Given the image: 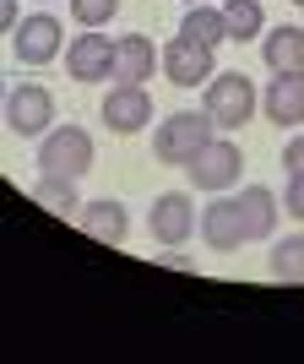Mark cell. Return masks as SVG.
Instances as JSON below:
<instances>
[{
  "instance_id": "25",
  "label": "cell",
  "mask_w": 304,
  "mask_h": 364,
  "mask_svg": "<svg viewBox=\"0 0 304 364\" xmlns=\"http://www.w3.org/2000/svg\"><path fill=\"white\" fill-rule=\"evenodd\" d=\"M190 6H207V0H190Z\"/></svg>"
},
{
  "instance_id": "22",
  "label": "cell",
  "mask_w": 304,
  "mask_h": 364,
  "mask_svg": "<svg viewBox=\"0 0 304 364\" xmlns=\"http://www.w3.org/2000/svg\"><path fill=\"white\" fill-rule=\"evenodd\" d=\"M283 207H288V218H299L304 223V174H293L288 191H283Z\"/></svg>"
},
{
  "instance_id": "2",
  "label": "cell",
  "mask_w": 304,
  "mask_h": 364,
  "mask_svg": "<svg viewBox=\"0 0 304 364\" xmlns=\"http://www.w3.org/2000/svg\"><path fill=\"white\" fill-rule=\"evenodd\" d=\"M38 168H44L49 180H82L92 168V136L82 125H60V131H49L44 147H38Z\"/></svg>"
},
{
  "instance_id": "26",
  "label": "cell",
  "mask_w": 304,
  "mask_h": 364,
  "mask_svg": "<svg viewBox=\"0 0 304 364\" xmlns=\"http://www.w3.org/2000/svg\"><path fill=\"white\" fill-rule=\"evenodd\" d=\"M293 6H304V0H293Z\"/></svg>"
},
{
  "instance_id": "14",
  "label": "cell",
  "mask_w": 304,
  "mask_h": 364,
  "mask_svg": "<svg viewBox=\"0 0 304 364\" xmlns=\"http://www.w3.org/2000/svg\"><path fill=\"white\" fill-rule=\"evenodd\" d=\"M234 196H239V213H244V234H250V240H272L277 218H283L272 191H266V185H239Z\"/></svg>"
},
{
  "instance_id": "1",
  "label": "cell",
  "mask_w": 304,
  "mask_h": 364,
  "mask_svg": "<svg viewBox=\"0 0 304 364\" xmlns=\"http://www.w3.org/2000/svg\"><path fill=\"white\" fill-rule=\"evenodd\" d=\"M212 136H217V125H212V114H207V109H174V114L152 131V152H158L163 164L185 168Z\"/></svg>"
},
{
  "instance_id": "23",
  "label": "cell",
  "mask_w": 304,
  "mask_h": 364,
  "mask_svg": "<svg viewBox=\"0 0 304 364\" xmlns=\"http://www.w3.org/2000/svg\"><path fill=\"white\" fill-rule=\"evenodd\" d=\"M283 168H288V174H304V136H288V147H283Z\"/></svg>"
},
{
  "instance_id": "11",
  "label": "cell",
  "mask_w": 304,
  "mask_h": 364,
  "mask_svg": "<svg viewBox=\"0 0 304 364\" xmlns=\"http://www.w3.org/2000/svg\"><path fill=\"white\" fill-rule=\"evenodd\" d=\"M163 76L174 87H207V82H212V49L180 33V38L163 49Z\"/></svg>"
},
{
  "instance_id": "5",
  "label": "cell",
  "mask_w": 304,
  "mask_h": 364,
  "mask_svg": "<svg viewBox=\"0 0 304 364\" xmlns=\"http://www.w3.org/2000/svg\"><path fill=\"white\" fill-rule=\"evenodd\" d=\"M147 228L163 250H185V240L196 234V207H190V196H185V191H163L147 213Z\"/></svg>"
},
{
  "instance_id": "21",
  "label": "cell",
  "mask_w": 304,
  "mask_h": 364,
  "mask_svg": "<svg viewBox=\"0 0 304 364\" xmlns=\"http://www.w3.org/2000/svg\"><path fill=\"white\" fill-rule=\"evenodd\" d=\"M71 11H76V22H82V28H104L109 16L120 11V0H71Z\"/></svg>"
},
{
  "instance_id": "12",
  "label": "cell",
  "mask_w": 304,
  "mask_h": 364,
  "mask_svg": "<svg viewBox=\"0 0 304 364\" xmlns=\"http://www.w3.org/2000/svg\"><path fill=\"white\" fill-rule=\"evenodd\" d=\"M266 120L272 125H304V71H277L266 82Z\"/></svg>"
},
{
  "instance_id": "13",
  "label": "cell",
  "mask_w": 304,
  "mask_h": 364,
  "mask_svg": "<svg viewBox=\"0 0 304 364\" xmlns=\"http://www.w3.org/2000/svg\"><path fill=\"white\" fill-rule=\"evenodd\" d=\"M158 65H163V55L152 49V38H141V33L114 38V82H147Z\"/></svg>"
},
{
  "instance_id": "18",
  "label": "cell",
  "mask_w": 304,
  "mask_h": 364,
  "mask_svg": "<svg viewBox=\"0 0 304 364\" xmlns=\"http://www.w3.org/2000/svg\"><path fill=\"white\" fill-rule=\"evenodd\" d=\"M272 277H277V283H304V234L277 240V250H272Z\"/></svg>"
},
{
  "instance_id": "7",
  "label": "cell",
  "mask_w": 304,
  "mask_h": 364,
  "mask_svg": "<svg viewBox=\"0 0 304 364\" xmlns=\"http://www.w3.org/2000/svg\"><path fill=\"white\" fill-rule=\"evenodd\" d=\"M65 71L71 82H114V38H104L98 28H82V38H71L65 49Z\"/></svg>"
},
{
  "instance_id": "20",
  "label": "cell",
  "mask_w": 304,
  "mask_h": 364,
  "mask_svg": "<svg viewBox=\"0 0 304 364\" xmlns=\"http://www.w3.org/2000/svg\"><path fill=\"white\" fill-rule=\"evenodd\" d=\"M33 201L49 207V213H82V201H76V180H38L33 185Z\"/></svg>"
},
{
  "instance_id": "17",
  "label": "cell",
  "mask_w": 304,
  "mask_h": 364,
  "mask_svg": "<svg viewBox=\"0 0 304 364\" xmlns=\"http://www.w3.org/2000/svg\"><path fill=\"white\" fill-rule=\"evenodd\" d=\"M180 33L196 38V44H207V49H217L228 38V22H223V11H212V6H190L185 22H180Z\"/></svg>"
},
{
  "instance_id": "3",
  "label": "cell",
  "mask_w": 304,
  "mask_h": 364,
  "mask_svg": "<svg viewBox=\"0 0 304 364\" xmlns=\"http://www.w3.org/2000/svg\"><path fill=\"white\" fill-rule=\"evenodd\" d=\"M185 174H190L196 191H212V196H217V191H234L239 174H244V152L234 147L228 136H212L196 158H190V164H185Z\"/></svg>"
},
{
  "instance_id": "4",
  "label": "cell",
  "mask_w": 304,
  "mask_h": 364,
  "mask_svg": "<svg viewBox=\"0 0 304 364\" xmlns=\"http://www.w3.org/2000/svg\"><path fill=\"white\" fill-rule=\"evenodd\" d=\"M207 114H212V125H223V131H234V125H244L250 114H256V87H250V76L239 71H223L207 82Z\"/></svg>"
},
{
  "instance_id": "9",
  "label": "cell",
  "mask_w": 304,
  "mask_h": 364,
  "mask_svg": "<svg viewBox=\"0 0 304 364\" xmlns=\"http://www.w3.org/2000/svg\"><path fill=\"white\" fill-rule=\"evenodd\" d=\"M60 22H55V11H33L16 22V60L22 65H49L55 55H60Z\"/></svg>"
},
{
  "instance_id": "16",
  "label": "cell",
  "mask_w": 304,
  "mask_h": 364,
  "mask_svg": "<svg viewBox=\"0 0 304 364\" xmlns=\"http://www.w3.org/2000/svg\"><path fill=\"white\" fill-rule=\"evenodd\" d=\"M266 65L272 71H304V28L283 22L266 33Z\"/></svg>"
},
{
  "instance_id": "8",
  "label": "cell",
  "mask_w": 304,
  "mask_h": 364,
  "mask_svg": "<svg viewBox=\"0 0 304 364\" xmlns=\"http://www.w3.org/2000/svg\"><path fill=\"white\" fill-rule=\"evenodd\" d=\"M152 120V98L141 82H114L104 98V125L114 131V136H136L141 125Z\"/></svg>"
},
{
  "instance_id": "10",
  "label": "cell",
  "mask_w": 304,
  "mask_h": 364,
  "mask_svg": "<svg viewBox=\"0 0 304 364\" xmlns=\"http://www.w3.org/2000/svg\"><path fill=\"white\" fill-rule=\"evenodd\" d=\"M201 240L212 245V250H239V245H250V234H244V213H239V196L217 191L212 207H201Z\"/></svg>"
},
{
  "instance_id": "24",
  "label": "cell",
  "mask_w": 304,
  "mask_h": 364,
  "mask_svg": "<svg viewBox=\"0 0 304 364\" xmlns=\"http://www.w3.org/2000/svg\"><path fill=\"white\" fill-rule=\"evenodd\" d=\"M16 22H22V11H16V0H0V28H11V33H16Z\"/></svg>"
},
{
  "instance_id": "19",
  "label": "cell",
  "mask_w": 304,
  "mask_h": 364,
  "mask_svg": "<svg viewBox=\"0 0 304 364\" xmlns=\"http://www.w3.org/2000/svg\"><path fill=\"white\" fill-rule=\"evenodd\" d=\"M223 22H228V38H261V0H228L223 6Z\"/></svg>"
},
{
  "instance_id": "6",
  "label": "cell",
  "mask_w": 304,
  "mask_h": 364,
  "mask_svg": "<svg viewBox=\"0 0 304 364\" xmlns=\"http://www.w3.org/2000/svg\"><path fill=\"white\" fill-rule=\"evenodd\" d=\"M6 125H11L16 136H44L49 125H55V98H49V87L16 82L11 98H6Z\"/></svg>"
},
{
  "instance_id": "15",
  "label": "cell",
  "mask_w": 304,
  "mask_h": 364,
  "mask_svg": "<svg viewBox=\"0 0 304 364\" xmlns=\"http://www.w3.org/2000/svg\"><path fill=\"white\" fill-rule=\"evenodd\" d=\"M76 218H82V228H87L98 245H120L125 228H131V218H125V207H120L114 196H98L92 207H82Z\"/></svg>"
}]
</instances>
